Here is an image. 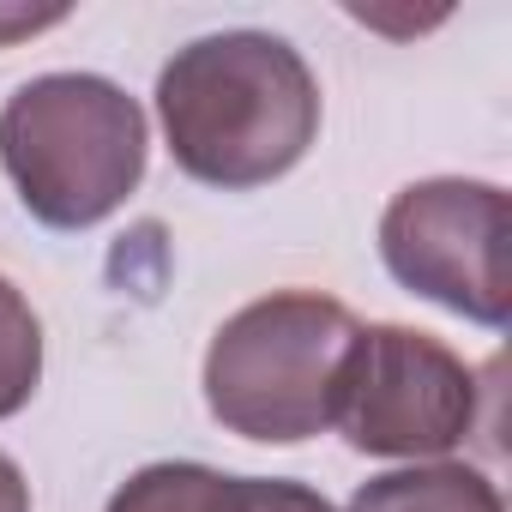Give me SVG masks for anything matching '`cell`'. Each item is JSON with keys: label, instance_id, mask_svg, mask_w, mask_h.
Returning a JSON list of instances; mask_svg holds the SVG:
<instances>
[{"label": "cell", "instance_id": "cell-8", "mask_svg": "<svg viewBox=\"0 0 512 512\" xmlns=\"http://www.w3.org/2000/svg\"><path fill=\"white\" fill-rule=\"evenodd\" d=\"M43 380V326L31 302L13 290V278H0V422L19 416Z\"/></svg>", "mask_w": 512, "mask_h": 512}, {"label": "cell", "instance_id": "cell-2", "mask_svg": "<svg viewBox=\"0 0 512 512\" xmlns=\"http://www.w3.org/2000/svg\"><path fill=\"white\" fill-rule=\"evenodd\" d=\"M145 109L103 73H43L0 109V169L49 229L115 217L145 181Z\"/></svg>", "mask_w": 512, "mask_h": 512}, {"label": "cell", "instance_id": "cell-4", "mask_svg": "<svg viewBox=\"0 0 512 512\" xmlns=\"http://www.w3.org/2000/svg\"><path fill=\"white\" fill-rule=\"evenodd\" d=\"M476 368L416 326H356L332 428L368 458H440L476 434Z\"/></svg>", "mask_w": 512, "mask_h": 512}, {"label": "cell", "instance_id": "cell-9", "mask_svg": "<svg viewBox=\"0 0 512 512\" xmlns=\"http://www.w3.org/2000/svg\"><path fill=\"white\" fill-rule=\"evenodd\" d=\"M247 512H338L326 494H314L308 482H284V476H247Z\"/></svg>", "mask_w": 512, "mask_h": 512}, {"label": "cell", "instance_id": "cell-5", "mask_svg": "<svg viewBox=\"0 0 512 512\" xmlns=\"http://www.w3.org/2000/svg\"><path fill=\"white\" fill-rule=\"evenodd\" d=\"M512 205L494 181L434 175L392 193L380 217V260L386 272L416 290L422 302H440L446 314H464L470 326L500 332L512 320Z\"/></svg>", "mask_w": 512, "mask_h": 512}, {"label": "cell", "instance_id": "cell-7", "mask_svg": "<svg viewBox=\"0 0 512 512\" xmlns=\"http://www.w3.org/2000/svg\"><path fill=\"white\" fill-rule=\"evenodd\" d=\"M103 512H247V476L211 464H145L109 494Z\"/></svg>", "mask_w": 512, "mask_h": 512}, {"label": "cell", "instance_id": "cell-11", "mask_svg": "<svg viewBox=\"0 0 512 512\" xmlns=\"http://www.w3.org/2000/svg\"><path fill=\"white\" fill-rule=\"evenodd\" d=\"M0 512H31V482L7 452H0Z\"/></svg>", "mask_w": 512, "mask_h": 512}, {"label": "cell", "instance_id": "cell-10", "mask_svg": "<svg viewBox=\"0 0 512 512\" xmlns=\"http://www.w3.org/2000/svg\"><path fill=\"white\" fill-rule=\"evenodd\" d=\"M61 19H67V7H43V13H31V7H0V43H19V37L43 31V25H61Z\"/></svg>", "mask_w": 512, "mask_h": 512}, {"label": "cell", "instance_id": "cell-6", "mask_svg": "<svg viewBox=\"0 0 512 512\" xmlns=\"http://www.w3.org/2000/svg\"><path fill=\"white\" fill-rule=\"evenodd\" d=\"M350 512H506V500L476 464L434 458V464L368 476L350 494Z\"/></svg>", "mask_w": 512, "mask_h": 512}, {"label": "cell", "instance_id": "cell-3", "mask_svg": "<svg viewBox=\"0 0 512 512\" xmlns=\"http://www.w3.org/2000/svg\"><path fill=\"white\" fill-rule=\"evenodd\" d=\"M356 344V314L320 290H278L229 314L205 350V410L266 446H302L332 428L338 368Z\"/></svg>", "mask_w": 512, "mask_h": 512}, {"label": "cell", "instance_id": "cell-1", "mask_svg": "<svg viewBox=\"0 0 512 512\" xmlns=\"http://www.w3.org/2000/svg\"><path fill=\"white\" fill-rule=\"evenodd\" d=\"M157 121L181 175L247 193L290 175L320 139V79L272 31H217L169 55Z\"/></svg>", "mask_w": 512, "mask_h": 512}]
</instances>
